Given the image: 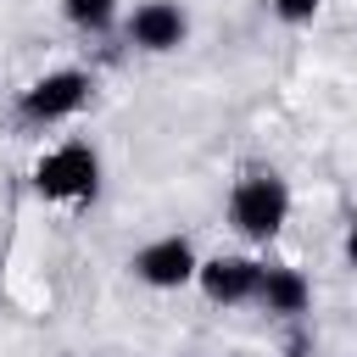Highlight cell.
Masks as SVG:
<instances>
[{
    "instance_id": "cell-1",
    "label": "cell",
    "mask_w": 357,
    "mask_h": 357,
    "mask_svg": "<svg viewBox=\"0 0 357 357\" xmlns=\"http://www.w3.org/2000/svg\"><path fill=\"white\" fill-rule=\"evenodd\" d=\"M284 218H290V184H284L279 173L257 167V173H245V178L234 184V195H229V223H234L245 240H273V234L284 229Z\"/></svg>"
},
{
    "instance_id": "cell-7",
    "label": "cell",
    "mask_w": 357,
    "mask_h": 357,
    "mask_svg": "<svg viewBox=\"0 0 357 357\" xmlns=\"http://www.w3.org/2000/svg\"><path fill=\"white\" fill-rule=\"evenodd\" d=\"M257 301H262L268 312H279V318H301L307 301H312V284H307V273H296V268H284V262H273V268L262 262Z\"/></svg>"
},
{
    "instance_id": "cell-6",
    "label": "cell",
    "mask_w": 357,
    "mask_h": 357,
    "mask_svg": "<svg viewBox=\"0 0 357 357\" xmlns=\"http://www.w3.org/2000/svg\"><path fill=\"white\" fill-rule=\"evenodd\" d=\"M184 33H190V17H184L173 0H145V6H134V17H128V39H134L139 50H151V56L178 50Z\"/></svg>"
},
{
    "instance_id": "cell-9",
    "label": "cell",
    "mask_w": 357,
    "mask_h": 357,
    "mask_svg": "<svg viewBox=\"0 0 357 357\" xmlns=\"http://www.w3.org/2000/svg\"><path fill=\"white\" fill-rule=\"evenodd\" d=\"M268 6H273V17H279V22H312L324 0H268Z\"/></svg>"
},
{
    "instance_id": "cell-10",
    "label": "cell",
    "mask_w": 357,
    "mask_h": 357,
    "mask_svg": "<svg viewBox=\"0 0 357 357\" xmlns=\"http://www.w3.org/2000/svg\"><path fill=\"white\" fill-rule=\"evenodd\" d=\"M346 262L357 268V212H351V223H346Z\"/></svg>"
},
{
    "instance_id": "cell-3",
    "label": "cell",
    "mask_w": 357,
    "mask_h": 357,
    "mask_svg": "<svg viewBox=\"0 0 357 357\" xmlns=\"http://www.w3.org/2000/svg\"><path fill=\"white\" fill-rule=\"evenodd\" d=\"M84 100H89V73L61 67V73H45V78H33V84L22 89L17 117H22V123H61V117H73Z\"/></svg>"
},
{
    "instance_id": "cell-4",
    "label": "cell",
    "mask_w": 357,
    "mask_h": 357,
    "mask_svg": "<svg viewBox=\"0 0 357 357\" xmlns=\"http://www.w3.org/2000/svg\"><path fill=\"white\" fill-rule=\"evenodd\" d=\"M128 268H134V279H139V284H151V290H178V284H190V279L201 273L195 245H190L184 234H162V240L139 245Z\"/></svg>"
},
{
    "instance_id": "cell-8",
    "label": "cell",
    "mask_w": 357,
    "mask_h": 357,
    "mask_svg": "<svg viewBox=\"0 0 357 357\" xmlns=\"http://www.w3.org/2000/svg\"><path fill=\"white\" fill-rule=\"evenodd\" d=\"M61 11H67V22H73V28H84V33H100V28H112V17H117V0H61Z\"/></svg>"
},
{
    "instance_id": "cell-2",
    "label": "cell",
    "mask_w": 357,
    "mask_h": 357,
    "mask_svg": "<svg viewBox=\"0 0 357 357\" xmlns=\"http://www.w3.org/2000/svg\"><path fill=\"white\" fill-rule=\"evenodd\" d=\"M33 190L45 201H89L100 190V156L89 145H56L39 167H33Z\"/></svg>"
},
{
    "instance_id": "cell-5",
    "label": "cell",
    "mask_w": 357,
    "mask_h": 357,
    "mask_svg": "<svg viewBox=\"0 0 357 357\" xmlns=\"http://www.w3.org/2000/svg\"><path fill=\"white\" fill-rule=\"evenodd\" d=\"M201 296L218 301V307H240V301H257V284H262V262L251 257H212L201 262Z\"/></svg>"
}]
</instances>
